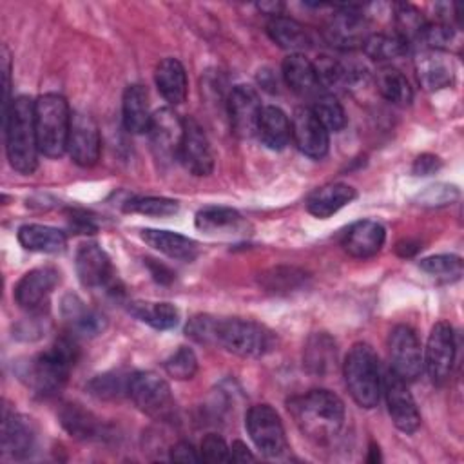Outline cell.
I'll return each mask as SVG.
<instances>
[{
    "instance_id": "cell-49",
    "label": "cell",
    "mask_w": 464,
    "mask_h": 464,
    "mask_svg": "<svg viewBox=\"0 0 464 464\" xmlns=\"http://www.w3.org/2000/svg\"><path fill=\"white\" fill-rule=\"evenodd\" d=\"M442 167V161L433 156V154H420L415 161H413V174L415 176H430V174H435L439 169Z\"/></svg>"
},
{
    "instance_id": "cell-53",
    "label": "cell",
    "mask_w": 464,
    "mask_h": 464,
    "mask_svg": "<svg viewBox=\"0 0 464 464\" xmlns=\"http://www.w3.org/2000/svg\"><path fill=\"white\" fill-rule=\"evenodd\" d=\"M230 453H232V460H234V462L256 460V457L250 453V450L246 448V444H243L241 440L232 442V446H230Z\"/></svg>"
},
{
    "instance_id": "cell-55",
    "label": "cell",
    "mask_w": 464,
    "mask_h": 464,
    "mask_svg": "<svg viewBox=\"0 0 464 464\" xmlns=\"http://www.w3.org/2000/svg\"><path fill=\"white\" fill-rule=\"evenodd\" d=\"M381 460V455H379V448L375 444H372L370 448V457H368V462H377Z\"/></svg>"
},
{
    "instance_id": "cell-3",
    "label": "cell",
    "mask_w": 464,
    "mask_h": 464,
    "mask_svg": "<svg viewBox=\"0 0 464 464\" xmlns=\"http://www.w3.org/2000/svg\"><path fill=\"white\" fill-rule=\"evenodd\" d=\"M288 408L301 431L317 442L335 437L344 422V404L330 390H310L292 399Z\"/></svg>"
},
{
    "instance_id": "cell-47",
    "label": "cell",
    "mask_w": 464,
    "mask_h": 464,
    "mask_svg": "<svg viewBox=\"0 0 464 464\" xmlns=\"http://www.w3.org/2000/svg\"><path fill=\"white\" fill-rule=\"evenodd\" d=\"M216 323H218V319L212 315H194L187 323V335L198 343L214 344Z\"/></svg>"
},
{
    "instance_id": "cell-25",
    "label": "cell",
    "mask_w": 464,
    "mask_h": 464,
    "mask_svg": "<svg viewBox=\"0 0 464 464\" xmlns=\"http://www.w3.org/2000/svg\"><path fill=\"white\" fill-rule=\"evenodd\" d=\"M154 82L160 94L170 103L179 105L187 98L188 82L185 67L176 58H163L154 71Z\"/></svg>"
},
{
    "instance_id": "cell-54",
    "label": "cell",
    "mask_w": 464,
    "mask_h": 464,
    "mask_svg": "<svg viewBox=\"0 0 464 464\" xmlns=\"http://www.w3.org/2000/svg\"><path fill=\"white\" fill-rule=\"evenodd\" d=\"M419 248H420V246H419V243L410 241V239H404V241L397 243V246H395L397 254H399V256H402V257H410V256H413Z\"/></svg>"
},
{
    "instance_id": "cell-32",
    "label": "cell",
    "mask_w": 464,
    "mask_h": 464,
    "mask_svg": "<svg viewBox=\"0 0 464 464\" xmlns=\"http://www.w3.org/2000/svg\"><path fill=\"white\" fill-rule=\"evenodd\" d=\"M335 361L337 346L328 334L319 332L308 337L303 352V362L308 372L315 375H324L335 368Z\"/></svg>"
},
{
    "instance_id": "cell-2",
    "label": "cell",
    "mask_w": 464,
    "mask_h": 464,
    "mask_svg": "<svg viewBox=\"0 0 464 464\" xmlns=\"http://www.w3.org/2000/svg\"><path fill=\"white\" fill-rule=\"evenodd\" d=\"M4 136L9 165L20 174H33L38 163L34 102L16 96L4 111Z\"/></svg>"
},
{
    "instance_id": "cell-43",
    "label": "cell",
    "mask_w": 464,
    "mask_h": 464,
    "mask_svg": "<svg viewBox=\"0 0 464 464\" xmlns=\"http://www.w3.org/2000/svg\"><path fill=\"white\" fill-rule=\"evenodd\" d=\"M420 270H424L428 276L440 279V281H457L462 276V259L453 254H439L424 257L419 263Z\"/></svg>"
},
{
    "instance_id": "cell-45",
    "label": "cell",
    "mask_w": 464,
    "mask_h": 464,
    "mask_svg": "<svg viewBox=\"0 0 464 464\" xmlns=\"http://www.w3.org/2000/svg\"><path fill=\"white\" fill-rule=\"evenodd\" d=\"M314 67L321 87H334L343 82H348L350 69H346L341 62L330 56H321L317 62H314Z\"/></svg>"
},
{
    "instance_id": "cell-20",
    "label": "cell",
    "mask_w": 464,
    "mask_h": 464,
    "mask_svg": "<svg viewBox=\"0 0 464 464\" xmlns=\"http://www.w3.org/2000/svg\"><path fill=\"white\" fill-rule=\"evenodd\" d=\"M34 442L36 430L31 419L5 410L2 420V453L9 459L22 460L31 455Z\"/></svg>"
},
{
    "instance_id": "cell-38",
    "label": "cell",
    "mask_w": 464,
    "mask_h": 464,
    "mask_svg": "<svg viewBox=\"0 0 464 464\" xmlns=\"http://www.w3.org/2000/svg\"><path fill=\"white\" fill-rule=\"evenodd\" d=\"M132 373H125L121 370H112L102 375H96L89 381L87 390L98 399H120L121 395H129Z\"/></svg>"
},
{
    "instance_id": "cell-19",
    "label": "cell",
    "mask_w": 464,
    "mask_h": 464,
    "mask_svg": "<svg viewBox=\"0 0 464 464\" xmlns=\"http://www.w3.org/2000/svg\"><path fill=\"white\" fill-rule=\"evenodd\" d=\"M149 136L156 158L161 161H170L179 154V145L183 138V120L178 118V114L172 109L163 107L152 114Z\"/></svg>"
},
{
    "instance_id": "cell-26",
    "label": "cell",
    "mask_w": 464,
    "mask_h": 464,
    "mask_svg": "<svg viewBox=\"0 0 464 464\" xmlns=\"http://www.w3.org/2000/svg\"><path fill=\"white\" fill-rule=\"evenodd\" d=\"M141 239L152 246L154 250L179 261H192L198 256V243L183 234L170 232V230H160V228H143Z\"/></svg>"
},
{
    "instance_id": "cell-15",
    "label": "cell",
    "mask_w": 464,
    "mask_h": 464,
    "mask_svg": "<svg viewBox=\"0 0 464 464\" xmlns=\"http://www.w3.org/2000/svg\"><path fill=\"white\" fill-rule=\"evenodd\" d=\"M178 160L194 176H208L214 170V154L203 127L194 118L183 120V138Z\"/></svg>"
},
{
    "instance_id": "cell-12",
    "label": "cell",
    "mask_w": 464,
    "mask_h": 464,
    "mask_svg": "<svg viewBox=\"0 0 464 464\" xmlns=\"http://www.w3.org/2000/svg\"><path fill=\"white\" fill-rule=\"evenodd\" d=\"M382 392L386 397L388 413L395 428L408 435L415 433L420 426V413L406 382L390 370L382 377Z\"/></svg>"
},
{
    "instance_id": "cell-7",
    "label": "cell",
    "mask_w": 464,
    "mask_h": 464,
    "mask_svg": "<svg viewBox=\"0 0 464 464\" xmlns=\"http://www.w3.org/2000/svg\"><path fill=\"white\" fill-rule=\"evenodd\" d=\"M129 397L140 411L158 420H170L176 415V401L169 382L154 372H136L130 377Z\"/></svg>"
},
{
    "instance_id": "cell-27",
    "label": "cell",
    "mask_w": 464,
    "mask_h": 464,
    "mask_svg": "<svg viewBox=\"0 0 464 464\" xmlns=\"http://www.w3.org/2000/svg\"><path fill=\"white\" fill-rule=\"evenodd\" d=\"M266 33L274 44H277L281 49L294 53H301L312 45L310 31L297 20L290 16H272L266 24Z\"/></svg>"
},
{
    "instance_id": "cell-34",
    "label": "cell",
    "mask_w": 464,
    "mask_h": 464,
    "mask_svg": "<svg viewBox=\"0 0 464 464\" xmlns=\"http://www.w3.org/2000/svg\"><path fill=\"white\" fill-rule=\"evenodd\" d=\"M196 227L207 234H232L243 227V218L230 207L210 205L196 214Z\"/></svg>"
},
{
    "instance_id": "cell-52",
    "label": "cell",
    "mask_w": 464,
    "mask_h": 464,
    "mask_svg": "<svg viewBox=\"0 0 464 464\" xmlns=\"http://www.w3.org/2000/svg\"><path fill=\"white\" fill-rule=\"evenodd\" d=\"M71 225L80 230V232H85V234H91L96 230V225L92 223V219L87 216V214H76L72 212L71 216Z\"/></svg>"
},
{
    "instance_id": "cell-40",
    "label": "cell",
    "mask_w": 464,
    "mask_h": 464,
    "mask_svg": "<svg viewBox=\"0 0 464 464\" xmlns=\"http://www.w3.org/2000/svg\"><path fill=\"white\" fill-rule=\"evenodd\" d=\"M304 281H306V274L295 266H276L259 277V283L263 285V288L274 294L292 292L303 286Z\"/></svg>"
},
{
    "instance_id": "cell-36",
    "label": "cell",
    "mask_w": 464,
    "mask_h": 464,
    "mask_svg": "<svg viewBox=\"0 0 464 464\" xmlns=\"http://www.w3.org/2000/svg\"><path fill=\"white\" fill-rule=\"evenodd\" d=\"M408 44L397 33H370L362 44L364 54L373 62H392L408 53Z\"/></svg>"
},
{
    "instance_id": "cell-24",
    "label": "cell",
    "mask_w": 464,
    "mask_h": 464,
    "mask_svg": "<svg viewBox=\"0 0 464 464\" xmlns=\"http://www.w3.org/2000/svg\"><path fill=\"white\" fill-rule=\"evenodd\" d=\"M357 198L353 187L346 183H328L317 190H314L306 201V208L312 216L319 219H326L339 212L343 207L352 203Z\"/></svg>"
},
{
    "instance_id": "cell-29",
    "label": "cell",
    "mask_w": 464,
    "mask_h": 464,
    "mask_svg": "<svg viewBox=\"0 0 464 464\" xmlns=\"http://www.w3.org/2000/svg\"><path fill=\"white\" fill-rule=\"evenodd\" d=\"M281 74L285 78V83L301 96L315 94L321 89L314 62H310L303 53L288 54L283 60Z\"/></svg>"
},
{
    "instance_id": "cell-46",
    "label": "cell",
    "mask_w": 464,
    "mask_h": 464,
    "mask_svg": "<svg viewBox=\"0 0 464 464\" xmlns=\"http://www.w3.org/2000/svg\"><path fill=\"white\" fill-rule=\"evenodd\" d=\"M199 459L205 462H232L230 446H227V442L219 435L208 433L201 440Z\"/></svg>"
},
{
    "instance_id": "cell-13",
    "label": "cell",
    "mask_w": 464,
    "mask_h": 464,
    "mask_svg": "<svg viewBox=\"0 0 464 464\" xmlns=\"http://www.w3.org/2000/svg\"><path fill=\"white\" fill-rule=\"evenodd\" d=\"M102 138L94 118L87 112H72L71 130L67 140V152L80 167H92L100 160Z\"/></svg>"
},
{
    "instance_id": "cell-42",
    "label": "cell",
    "mask_w": 464,
    "mask_h": 464,
    "mask_svg": "<svg viewBox=\"0 0 464 464\" xmlns=\"http://www.w3.org/2000/svg\"><path fill=\"white\" fill-rule=\"evenodd\" d=\"M312 111L328 132H339L346 125L344 107L341 105V102L334 94H321L315 100Z\"/></svg>"
},
{
    "instance_id": "cell-28",
    "label": "cell",
    "mask_w": 464,
    "mask_h": 464,
    "mask_svg": "<svg viewBox=\"0 0 464 464\" xmlns=\"http://www.w3.org/2000/svg\"><path fill=\"white\" fill-rule=\"evenodd\" d=\"M257 136L270 150H283L292 140V127L286 112L276 105L263 107L257 123Z\"/></svg>"
},
{
    "instance_id": "cell-14",
    "label": "cell",
    "mask_w": 464,
    "mask_h": 464,
    "mask_svg": "<svg viewBox=\"0 0 464 464\" xmlns=\"http://www.w3.org/2000/svg\"><path fill=\"white\" fill-rule=\"evenodd\" d=\"M324 40L341 51H352L362 47L370 36V27L366 18L355 11L353 5H344L335 13L324 25Z\"/></svg>"
},
{
    "instance_id": "cell-18",
    "label": "cell",
    "mask_w": 464,
    "mask_h": 464,
    "mask_svg": "<svg viewBox=\"0 0 464 464\" xmlns=\"http://www.w3.org/2000/svg\"><path fill=\"white\" fill-rule=\"evenodd\" d=\"M76 274L87 288H114V268L107 252L96 243H83L76 252Z\"/></svg>"
},
{
    "instance_id": "cell-33",
    "label": "cell",
    "mask_w": 464,
    "mask_h": 464,
    "mask_svg": "<svg viewBox=\"0 0 464 464\" xmlns=\"http://www.w3.org/2000/svg\"><path fill=\"white\" fill-rule=\"evenodd\" d=\"M58 417H60L62 426L76 439L92 440V439L102 437L100 435L102 433L100 419H96L91 411L83 410L80 404H74V402L62 404Z\"/></svg>"
},
{
    "instance_id": "cell-30",
    "label": "cell",
    "mask_w": 464,
    "mask_h": 464,
    "mask_svg": "<svg viewBox=\"0 0 464 464\" xmlns=\"http://www.w3.org/2000/svg\"><path fill=\"white\" fill-rule=\"evenodd\" d=\"M121 114L123 125L132 134H145L149 132L152 114L149 111L147 91L140 83H132L125 89L121 100Z\"/></svg>"
},
{
    "instance_id": "cell-9",
    "label": "cell",
    "mask_w": 464,
    "mask_h": 464,
    "mask_svg": "<svg viewBox=\"0 0 464 464\" xmlns=\"http://www.w3.org/2000/svg\"><path fill=\"white\" fill-rule=\"evenodd\" d=\"M390 370L404 382L415 381L424 368L422 348L415 330L408 324H397L388 337Z\"/></svg>"
},
{
    "instance_id": "cell-41",
    "label": "cell",
    "mask_w": 464,
    "mask_h": 464,
    "mask_svg": "<svg viewBox=\"0 0 464 464\" xmlns=\"http://www.w3.org/2000/svg\"><path fill=\"white\" fill-rule=\"evenodd\" d=\"M125 212L152 216V218H167L179 210L178 201L170 198H158V196H136L125 201Z\"/></svg>"
},
{
    "instance_id": "cell-4",
    "label": "cell",
    "mask_w": 464,
    "mask_h": 464,
    "mask_svg": "<svg viewBox=\"0 0 464 464\" xmlns=\"http://www.w3.org/2000/svg\"><path fill=\"white\" fill-rule=\"evenodd\" d=\"M72 112L63 96L42 94L34 100V127L38 150L47 158H58L67 150Z\"/></svg>"
},
{
    "instance_id": "cell-23",
    "label": "cell",
    "mask_w": 464,
    "mask_h": 464,
    "mask_svg": "<svg viewBox=\"0 0 464 464\" xmlns=\"http://www.w3.org/2000/svg\"><path fill=\"white\" fill-rule=\"evenodd\" d=\"M62 315L69 324L72 335L94 337L107 326L105 315L94 308H89L78 295H65L62 301Z\"/></svg>"
},
{
    "instance_id": "cell-8",
    "label": "cell",
    "mask_w": 464,
    "mask_h": 464,
    "mask_svg": "<svg viewBox=\"0 0 464 464\" xmlns=\"http://www.w3.org/2000/svg\"><path fill=\"white\" fill-rule=\"evenodd\" d=\"M246 431L256 448L266 457H279L286 450V435L279 413L268 404H256L245 417Z\"/></svg>"
},
{
    "instance_id": "cell-48",
    "label": "cell",
    "mask_w": 464,
    "mask_h": 464,
    "mask_svg": "<svg viewBox=\"0 0 464 464\" xmlns=\"http://www.w3.org/2000/svg\"><path fill=\"white\" fill-rule=\"evenodd\" d=\"M459 196V190L457 187L453 185H431L426 188V192L420 196V201L422 205H446V203H451L453 199H457Z\"/></svg>"
},
{
    "instance_id": "cell-22",
    "label": "cell",
    "mask_w": 464,
    "mask_h": 464,
    "mask_svg": "<svg viewBox=\"0 0 464 464\" xmlns=\"http://www.w3.org/2000/svg\"><path fill=\"white\" fill-rule=\"evenodd\" d=\"M386 241V230L379 221L361 219L355 221L343 237V248L357 259L375 256Z\"/></svg>"
},
{
    "instance_id": "cell-17",
    "label": "cell",
    "mask_w": 464,
    "mask_h": 464,
    "mask_svg": "<svg viewBox=\"0 0 464 464\" xmlns=\"http://www.w3.org/2000/svg\"><path fill=\"white\" fill-rule=\"evenodd\" d=\"M290 127H292V140L303 154L319 160L328 152L330 132L317 120L312 107L295 109L290 120Z\"/></svg>"
},
{
    "instance_id": "cell-51",
    "label": "cell",
    "mask_w": 464,
    "mask_h": 464,
    "mask_svg": "<svg viewBox=\"0 0 464 464\" xmlns=\"http://www.w3.org/2000/svg\"><path fill=\"white\" fill-rule=\"evenodd\" d=\"M145 265H147V268H149V272H150L154 281H158L161 285H169L174 279V272L169 266H165L163 263H158L154 259H147Z\"/></svg>"
},
{
    "instance_id": "cell-1",
    "label": "cell",
    "mask_w": 464,
    "mask_h": 464,
    "mask_svg": "<svg viewBox=\"0 0 464 464\" xmlns=\"http://www.w3.org/2000/svg\"><path fill=\"white\" fill-rule=\"evenodd\" d=\"M78 361V346L74 337L63 335L47 350L36 353L20 368V379L38 397H53L63 390L69 373Z\"/></svg>"
},
{
    "instance_id": "cell-39",
    "label": "cell",
    "mask_w": 464,
    "mask_h": 464,
    "mask_svg": "<svg viewBox=\"0 0 464 464\" xmlns=\"http://www.w3.org/2000/svg\"><path fill=\"white\" fill-rule=\"evenodd\" d=\"M428 20L422 13L411 4H397L395 5V27L397 34L410 45L413 42H420L422 31Z\"/></svg>"
},
{
    "instance_id": "cell-31",
    "label": "cell",
    "mask_w": 464,
    "mask_h": 464,
    "mask_svg": "<svg viewBox=\"0 0 464 464\" xmlns=\"http://www.w3.org/2000/svg\"><path fill=\"white\" fill-rule=\"evenodd\" d=\"M18 241L25 250L42 254H58L67 245V237L60 228L38 223L22 225L18 228Z\"/></svg>"
},
{
    "instance_id": "cell-37",
    "label": "cell",
    "mask_w": 464,
    "mask_h": 464,
    "mask_svg": "<svg viewBox=\"0 0 464 464\" xmlns=\"http://www.w3.org/2000/svg\"><path fill=\"white\" fill-rule=\"evenodd\" d=\"M375 82H377V91L390 103L401 105V107L411 103L413 89H411L408 78L401 71L392 69V67H384L377 72Z\"/></svg>"
},
{
    "instance_id": "cell-50",
    "label": "cell",
    "mask_w": 464,
    "mask_h": 464,
    "mask_svg": "<svg viewBox=\"0 0 464 464\" xmlns=\"http://www.w3.org/2000/svg\"><path fill=\"white\" fill-rule=\"evenodd\" d=\"M170 460L174 462H199V453L194 450L190 442H178L170 448Z\"/></svg>"
},
{
    "instance_id": "cell-35",
    "label": "cell",
    "mask_w": 464,
    "mask_h": 464,
    "mask_svg": "<svg viewBox=\"0 0 464 464\" xmlns=\"http://www.w3.org/2000/svg\"><path fill=\"white\" fill-rule=\"evenodd\" d=\"M129 312L138 317L141 323L156 330H170L179 321V312L172 303H149V301H132Z\"/></svg>"
},
{
    "instance_id": "cell-6",
    "label": "cell",
    "mask_w": 464,
    "mask_h": 464,
    "mask_svg": "<svg viewBox=\"0 0 464 464\" xmlns=\"http://www.w3.org/2000/svg\"><path fill=\"white\" fill-rule=\"evenodd\" d=\"M214 344L223 346L234 355L257 359L276 348L277 337L270 328L252 319L227 317L216 323Z\"/></svg>"
},
{
    "instance_id": "cell-44",
    "label": "cell",
    "mask_w": 464,
    "mask_h": 464,
    "mask_svg": "<svg viewBox=\"0 0 464 464\" xmlns=\"http://www.w3.org/2000/svg\"><path fill=\"white\" fill-rule=\"evenodd\" d=\"M165 372L176 381L192 379L198 372V357L188 346H179L167 361Z\"/></svg>"
},
{
    "instance_id": "cell-5",
    "label": "cell",
    "mask_w": 464,
    "mask_h": 464,
    "mask_svg": "<svg viewBox=\"0 0 464 464\" xmlns=\"http://www.w3.org/2000/svg\"><path fill=\"white\" fill-rule=\"evenodd\" d=\"M343 373L352 399L361 408H375L382 392V375L375 350L366 343H355L346 353Z\"/></svg>"
},
{
    "instance_id": "cell-11",
    "label": "cell",
    "mask_w": 464,
    "mask_h": 464,
    "mask_svg": "<svg viewBox=\"0 0 464 464\" xmlns=\"http://www.w3.org/2000/svg\"><path fill=\"white\" fill-rule=\"evenodd\" d=\"M261 111L263 107L256 89L250 85H236L227 100V114L232 134L241 140L256 136Z\"/></svg>"
},
{
    "instance_id": "cell-16",
    "label": "cell",
    "mask_w": 464,
    "mask_h": 464,
    "mask_svg": "<svg viewBox=\"0 0 464 464\" xmlns=\"http://www.w3.org/2000/svg\"><path fill=\"white\" fill-rule=\"evenodd\" d=\"M58 279L60 274L53 266H38L29 270L14 286L16 304L31 314L40 312L47 304Z\"/></svg>"
},
{
    "instance_id": "cell-21",
    "label": "cell",
    "mask_w": 464,
    "mask_h": 464,
    "mask_svg": "<svg viewBox=\"0 0 464 464\" xmlns=\"http://www.w3.org/2000/svg\"><path fill=\"white\" fill-rule=\"evenodd\" d=\"M415 72L419 83L426 91H439L453 83L455 67L453 62L444 54V51L437 49H422L415 56Z\"/></svg>"
},
{
    "instance_id": "cell-10",
    "label": "cell",
    "mask_w": 464,
    "mask_h": 464,
    "mask_svg": "<svg viewBox=\"0 0 464 464\" xmlns=\"http://www.w3.org/2000/svg\"><path fill=\"white\" fill-rule=\"evenodd\" d=\"M455 352L457 344L451 324L446 321H439L437 324H433L428 335L426 348L422 352L424 368L433 384L442 386L450 379L455 362Z\"/></svg>"
}]
</instances>
